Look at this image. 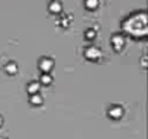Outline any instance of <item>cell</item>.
I'll use <instances>...</instances> for the list:
<instances>
[{
  "instance_id": "obj_14",
  "label": "cell",
  "mask_w": 148,
  "mask_h": 139,
  "mask_svg": "<svg viewBox=\"0 0 148 139\" xmlns=\"http://www.w3.org/2000/svg\"><path fill=\"white\" fill-rule=\"evenodd\" d=\"M3 139H8V138H3Z\"/></svg>"
},
{
  "instance_id": "obj_8",
  "label": "cell",
  "mask_w": 148,
  "mask_h": 139,
  "mask_svg": "<svg viewBox=\"0 0 148 139\" xmlns=\"http://www.w3.org/2000/svg\"><path fill=\"white\" fill-rule=\"evenodd\" d=\"M29 103L32 106H41L44 103V96L41 93H34V94H29Z\"/></svg>"
},
{
  "instance_id": "obj_7",
  "label": "cell",
  "mask_w": 148,
  "mask_h": 139,
  "mask_svg": "<svg viewBox=\"0 0 148 139\" xmlns=\"http://www.w3.org/2000/svg\"><path fill=\"white\" fill-rule=\"evenodd\" d=\"M39 89H41V84H39L38 80H31V81H28V84H26V91H28L29 94L39 93Z\"/></svg>"
},
{
  "instance_id": "obj_2",
  "label": "cell",
  "mask_w": 148,
  "mask_h": 139,
  "mask_svg": "<svg viewBox=\"0 0 148 139\" xmlns=\"http://www.w3.org/2000/svg\"><path fill=\"white\" fill-rule=\"evenodd\" d=\"M54 67V59L49 55H42L38 59V68L41 70L42 73H49Z\"/></svg>"
},
{
  "instance_id": "obj_9",
  "label": "cell",
  "mask_w": 148,
  "mask_h": 139,
  "mask_svg": "<svg viewBox=\"0 0 148 139\" xmlns=\"http://www.w3.org/2000/svg\"><path fill=\"white\" fill-rule=\"evenodd\" d=\"M71 20H73V15H71V13H62L61 18L58 19V25L67 28V26L71 23Z\"/></svg>"
},
{
  "instance_id": "obj_13",
  "label": "cell",
  "mask_w": 148,
  "mask_h": 139,
  "mask_svg": "<svg viewBox=\"0 0 148 139\" xmlns=\"http://www.w3.org/2000/svg\"><path fill=\"white\" fill-rule=\"evenodd\" d=\"M2 125H3V116L0 114V126H2Z\"/></svg>"
},
{
  "instance_id": "obj_3",
  "label": "cell",
  "mask_w": 148,
  "mask_h": 139,
  "mask_svg": "<svg viewBox=\"0 0 148 139\" xmlns=\"http://www.w3.org/2000/svg\"><path fill=\"white\" fill-rule=\"evenodd\" d=\"M83 55L87 58V59H92V61H96L102 57V51L96 46V45H87L84 46L83 49Z\"/></svg>"
},
{
  "instance_id": "obj_6",
  "label": "cell",
  "mask_w": 148,
  "mask_h": 139,
  "mask_svg": "<svg viewBox=\"0 0 148 139\" xmlns=\"http://www.w3.org/2000/svg\"><path fill=\"white\" fill-rule=\"evenodd\" d=\"M48 10L51 13H61L62 12V3L60 0H49L48 2Z\"/></svg>"
},
{
  "instance_id": "obj_4",
  "label": "cell",
  "mask_w": 148,
  "mask_h": 139,
  "mask_svg": "<svg viewBox=\"0 0 148 139\" xmlns=\"http://www.w3.org/2000/svg\"><path fill=\"white\" fill-rule=\"evenodd\" d=\"M110 44H112V46L116 51H121L123 48V45H125V36L122 33H113L110 36Z\"/></svg>"
},
{
  "instance_id": "obj_12",
  "label": "cell",
  "mask_w": 148,
  "mask_h": 139,
  "mask_svg": "<svg viewBox=\"0 0 148 139\" xmlns=\"http://www.w3.org/2000/svg\"><path fill=\"white\" fill-rule=\"evenodd\" d=\"M84 36H86V39H93V38L96 36V31H95L93 28H87V29L84 31Z\"/></svg>"
},
{
  "instance_id": "obj_11",
  "label": "cell",
  "mask_w": 148,
  "mask_h": 139,
  "mask_svg": "<svg viewBox=\"0 0 148 139\" xmlns=\"http://www.w3.org/2000/svg\"><path fill=\"white\" fill-rule=\"evenodd\" d=\"M99 3H100V0H84V6L87 9H90V10L96 9L99 6Z\"/></svg>"
},
{
  "instance_id": "obj_1",
  "label": "cell",
  "mask_w": 148,
  "mask_h": 139,
  "mask_svg": "<svg viewBox=\"0 0 148 139\" xmlns=\"http://www.w3.org/2000/svg\"><path fill=\"white\" fill-rule=\"evenodd\" d=\"M123 107L119 104V103H112L108 106L106 109V114L110 117V119H121L123 116Z\"/></svg>"
},
{
  "instance_id": "obj_10",
  "label": "cell",
  "mask_w": 148,
  "mask_h": 139,
  "mask_svg": "<svg viewBox=\"0 0 148 139\" xmlns=\"http://www.w3.org/2000/svg\"><path fill=\"white\" fill-rule=\"evenodd\" d=\"M52 74L51 73H42L41 74V77H39V84H44V86H49L51 83H52Z\"/></svg>"
},
{
  "instance_id": "obj_5",
  "label": "cell",
  "mask_w": 148,
  "mask_h": 139,
  "mask_svg": "<svg viewBox=\"0 0 148 139\" xmlns=\"http://www.w3.org/2000/svg\"><path fill=\"white\" fill-rule=\"evenodd\" d=\"M3 70H5V73H6V74H9V76H13V74H16V73H18L19 67H18V64H16L15 61L9 59V61H8V62L3 65Z\"/></svg>"
}]
</instances>
